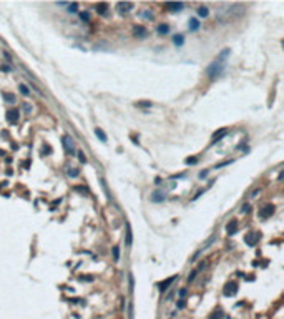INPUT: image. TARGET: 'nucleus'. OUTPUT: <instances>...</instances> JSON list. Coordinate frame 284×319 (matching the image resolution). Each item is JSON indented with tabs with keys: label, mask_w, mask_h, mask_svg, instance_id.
I'll list each match as a JSON object with an SVG mask.
<instances>
[{
	"label": "nucleus",
	"mask_w": 284,
	"mask_h": 319,
	"mask_svg": "<svg viewBox=\"0 0 284 319\" xmlns=\"http://www.w3.org/2000/svg\"><path fill=\"white\" fill-rule=\"evenodd\" d=\"M189 29H191V30H198V29H199V23H198V20H196V19L189 20Z\"/></svg>",
	"instance_id": "obj_23"
},
{
	"label": "nucleus",
	"mask_w": 284,
	"mask_h": 319,
	"mask_svg": "<svg viewBox=\"0 0 284 319\" xmlns=\"http://www.w3.org/2000/svg\"><path fill=\"white\" fill-rule=\"evenodd\" d=\"M95 9H97V12L100 13V15H105V13H107V10H108V5H107V3H97V7H95Z\"/></svg>",
	"instance_id": "obj_12"
},
{
	"label": "nucleus",
	"mask_w": 284,
	"mask_h": 319,
	"mask_svg": "<svg viewBox=\"0 0 284 319\" xmlns=\"http://www.w3.org/2000/svg\"><path fill=\"white\" fill-rule=\"evenodd\" d=\"M198 15H199V17H208V15H209L208 7H199V9H198Z\"/></svg>",
	"instance_id": "obj_18"
},
{
	"label": "nucleus",
	"mask_w": 284,
	"mask_h": 319,
	"mask_svg": "<svg viewBox=\"0 0 284 319\" xmlns=\"http://www.w3.org/2000/svg\"><path fill=\"white\" fill-rule=\"evenodd\" d=\"M283 48H284V40H283Z\"/></svg>",
	"instance_id": "obj_36"
},
{
	"label": "nucleus",
	"mask_w": 284,
	"mask_h": 319,
	"mask_svg": "<svg viewBox=\"0 0 284 319\" xmlns=\"http://www.w3.org/2000/svg\"><path fill=\"white\" fill-rule=\"evenodd\" d=\"M19 90H20V93L25 95V97H28V95H30V88L27 87V85H23V83H20V85H19Z\"/></svg>",
	"instance_id": "obj_16"
},
{
	"label": "nucleus",
	"mask_w": 284,
	"mask_h": 319,
	"mask_svg": "<svg viewBox=\"0 0 284 319\" xmlns=\"http://www.w3.org/2000/svg\"><path fill=\"white\" fill-rule=\"evenodd\" d=\"M2 97H3V100H5L7 103H15V97H13V95H10V93H3Z\"/></svg>",
	"instance_id": "obj_21"
},
{
	"label": "nucleus",
	"mask_w": 284,
	"mask_h": 319,
	"mask_svg": "<svg viewBox=\"0 0 284 319\" xmlns=\"http://www.w3.org/2000/svg\"><path fill=\"white\" fill-rule=\"evenodd\" d=\"M256 236H258V234H254V233H249V234H248V236H246V243H248V244H251V246H253V244H254V243H256V241H254V239H253V238H256Z\"/></svg>",
	"instance_id": "obj_22"
},
{
	"label": "nucleus",
	"mask_w": 284,
	"mask_h": 319,
	"mask_svg": "<svg viewBox=\"0 0 284 319\" xmlns=\"http://www.w3.org/2000/svg\"><path fill=\"white\" fill-rule=\"evenodd\" d=\"M244 211H246V213L251 211V206H249V204H244V206H243V213H244Z\"/></svg>",
	"instance_id": "obj_33"
},
{
	"label": "nucleus",
	"mask_w": 284,
	"mask_h": 319,
	"mask_svg": "<svg viewBox=\"0 0 284 319\" xmlns=\"http://www.w3.org/2000/svg\"><path fill=\"white\" fill-rule=\"evenodd\" d=\"M186 292H188V291L183 288V289L179 291V298H181V299H185V298H186Z\"/></svg>",
	"instance_id": "obj_30"
},
{
	"label": "nucleus",
	"mask_w": 284,
	"mask_h": 319,
	"mask_svg": "<svg viewBox=\"0 0 284 319\" xmlns=\"http://www.w3.org/2000/svg\"><path fill=\"white\" fill-rule=\"evenodd\" d=\"M226 229H228V233H229V234H234L236 229H238V228H236V221L228 223V228H226Z\"/></svg>",
	"instance_id": "obj_17"
},
{
	"label": "nucleus",
	"mask_w": 284,
	"mask_h": 319,
	"mask_svg": "<svg viewBox=\"0 0 284 319\" xmlns=\"http://www.w3.org/2000/svg\"><path fill=\"white\" fill-rule=\"evenodd\" d=\"M226 131H228L226 128H223V130H219V131H216V135L213 136V143H214L216 140H221L223 136H226Z\"/></svg>",
	"instance_id": "obj_15"
},
{
	"label": "nucleus",
	"mask_w": 284,
	"mask_h": 319,
	"mask_svg": "<svg viewBox=\"0 0 284 319\" xmlns=\"http://www.w3.org/2000/svg\"><path fill=\"white\" fill-rule=\"evenodd\" d=\"M78 156H80V161H81V163H87V158H85V155H83L81 151L78 153Z\"/></svg>",
	"instance_id": "obj_32"
},
{
	"label": "nucleus",
	"mask_w": 284,
	"mask_h": 319,
	"mask_svg": "<svg viewBox=\"0 0 284 319\" xmlns=\"http://www.w3.org/2000/svg\"><path fill=\"white\" fill-rule=\"evenodd\" d=\"M196 161H198V160H196L195 156H193V158H188V160H186V164H195Z\"/></svg>",
	"instance_id": "obj_31"
},
{
	"label": "nucleus",
	"mask_w": 284,
	"mask_h": 319,
	"mask_svg": "<svg viewBox=\"0 0 284 319\" xmlns=\"http://www.w3.org/2000/svg\"><path fill=\"white\" fill-rule=\"evenodd\" d=\"M62 7H67V9L70 10V13H75L77 10H78V5L77 3H60Z\"/></svg>",
	"instance_id": "obj_13"
},
{
	"label": "nucleus",
	"mask_w": 284,
	"mask_h": 319,
	"mask_svg": "<svg viewBox=\"0 0 284 319\" xmlns=\"http://www.w3.org/2000/svg\"><path fill=\"white\" fill-rule=\"evenodd\" d=\"M223 70H224L223 63H219V62H214V63H211L209 67L206 68V75H208L209 78H216L218 75H221V73H223Z\"/></svg>",
	"instance_id": "obj_1"
},
{
	"label": "nucleus",
	"mask_w": 284,
	"mask_h": 319,
	"mask_svg": "<svg viewBox=\"0 0 284 319\" xmlns=\"http://www.w3.org/2000/svg\"><path fill=\"white\" fill-rule=\"evenodd\" d=\"M68 174L71 176V178H75V176L78 174V170H77V168H70V170H68Z\"/></svg>",
	"instance_id": "obj_27"
},
{
	"label": "nucleus",
	"mask_w": 284,
	"mask_h": 319,
	"mask_svg": "<svg viewBox=\"0 0 284 319\" xmlns=\"http://www.w3.org/2000/svg\"><path fill=\"white\" fill-rule=\"evenodd\" d=\"M131 243H133V234H131V228H130V224H126V244H128V246H131Z\"/></svg>",
	"instance_id": "obj_14"
},
{
	"label": "nucleus",
	"mask_w": 284,
	"mask_h": 319,
	"mask_svg": "<svg viewBox=\"0 0 284 319\" xmlns=\"http://www.w3.org/2000/svg\"><path fill=\"white\" fill-rule=\"evenodd\" d=\"M198 273H199V269H195L193 273H191V274H189V276H188V281H193V279H195V276L198 274Z\"/></svg>",
	"instance_id": "obj_29"
},
{
	"label": "nucleus",
	"mask_w": 284,
	"mask_h": 319,
	"mask_svg": "<svg viewBox=\"0 0 284 319\" xmlns=\"http://www.w3.org/2000/svg\"><path fill=\"white\" fill-rule=\"evenodd\" d=\"M165 198H166V194L161 193V191H153L151 193V201H155V203H161Z\"/></svg>",
	"instance_id": "obj_7"
},
{
	"label": "nucleus",
	"mask_w": 284,
	"mask_h": 319,
	"mask_svg": "<svg viewBox=\"0 0 284 319\" xmlns=\"http://www.w3.org/2000/svg\"><path fill=\"white\" fill-rule=\"evenodd\" d=\"M133 35L135 37H146V29L145 27H135L133 29Z\"/></svg>",
	"instance_id": "obj_10"
},
{
	"label": "nucleus",
	"mask_w": 284,
	"mask_h": 319,
	"mask_svg": "<svg viewBox=\"0 0 284 319\" xmlns=\"http://www.w3.org/2000/svg\"><path fill=\"white\" fill-rule=\"evenodd\" d=\"M95 135H97V138L101 141V143H105V141H107V135L103 133V130H101V128H95Z\"/></svg>",
	"instance_id": "obj_11"
},
{
	"label": "nucleus",
	"mask_w": 284,
	"mask_h": 319,
	"mask_svg": "<svg viewBox=\"0 0 284 319\" xmlns=\"http://www.w3.org/2000/svg\"><path fill=\"white\" fill-rule=\"evenodd\" d=\"M183 306H185V299H179V302H178V308H179V309H181V308H183Z\"/></svg>",
	"instance_id": "obj_34"
},
{
	"label": "nucleus",
	"mask_w": 284,
	"mask_h": 319,
	"mask_svg": "<svg viewBox=\"0 0 284 319\" xmlns=\"http://www.w3.org/2000/svg\"><path fill=\"white\" fill-rule=\"evenodd\" d=\"M19 120H20L19 108H10L9 111H7V121H9V123H17Z\"/></svg>",
	"instance_id": "obj_3"
},
{
	"label": "nucleus",
	"mask_w": 284,
	"mask_h": 319,
	"mask_svg": "<svg viewBox=\"0 0 284 319\" xmlns=\"http://www.w3.org/2000/svg\"><path fill=\"white\" fill-rule=\"evenodd\" d=\"M175 43L176 45H183V35H176L175 37Z\"/></svg>",
	"instance_id": "obj_28"
},
{
	"label": "nucleus",
	"mask_w": 284,
	"mask_h": 319,
	"mask_svg": "<svg viewBox=\"0 0 284 319\" xmlns=\"http://www.w3.org/2000/svg\"><path fill=\"white\" fill-rule=\"evenodd\" d=\"M136 106H141V108H150V106H151V101H136Z\"/></svg>",
	"instance_id": "obj_24"
},
{
	"label": "nucleus",
	"mask_w": 284,
	"mask_h": 319,
	"mask_svg": "<svg viewBox=\"0 0 284 319\" xmlns=\"http://www.w3.org/2000/svg\"><path fill=\"white\" fill-rule=\"evenodd\" d=\"M113 258H115V261L120 258V248H118V246H115V248H113Z\"/></svg>",
	"instance_id": "obj_26"
},
{
	"label": "nucleus",
	"mask_w": 284,
	"mask_h": 319,
	"mask_svg": "<svg viewBox=\"0 0 284 319\" xmlns=\"http://www.w3.org/2000/svg\"><path fill=\"white\" fill-rule=\"evenodd\" d=\"M273 211H274V206H273V204H266V206H263V208H261L259 216H261L263 220H266V218H269V216L273 214Z\"/></svg>",
	"instance_id": "obj_4"
},
{
	"label": "nucleus",
	"mask_w": 284,
	"mask_h": 319,
	"mask_svg": "<svg viewBox=\"0 0 284 319\" xmlns=\"http://www.w3.org/2000/svg\"><path fill=\"white\" fill-rule=\"evenodd\" d=\"M236 289H238V284L236 283H228V286H226V294L228 296H231V294H236Z\"/></svg>",
	"instance_id": "obj_9"
},
{
	"label": "nucleus",
	"mask_w": 284,
	"mask_h": 319,
	"mask_svg": "<svg viewBox=\"0 0 284 319\" xmlns=\"http://www.w3.org/2000/svg\"><path fill=\"white\" fill-rule=\"evenodd\" d=\"M165 7H166L168 10H171V12H179V10H183L185 3H166Z\"/></svg>",
	"instance_id": "obj_8"
},
{
	"label": "nucleus",
	"mask_w": 284,
	"mask_h": 319,
	"mask_svg": "<svg viewBox=\"0 0 284 319\" xmlns=\"http://www.w3.org/2000/svg\"><path fill=\"white\" fill-rule=\"evenodd\" d=\"M131 9H133V3H126V2H120V3H117V10L120 12V13H128Z\"/></svg>",
	"instance_id": "obj_5"
},
{
	"label": "nucleus",
	"mask_w": 284,
	"mask_h": 319,
	"mask_svg": "<svg viewBox=\"0 0 284 319\" xmlns=\"http://www.w3.org/2000/svg\"><path fill=\"white\" fill-rule=\"evenodd\" d=\"M279 180H284V171H283V174H279Z\"/></svg>",
	"instance_id": "obj_35"
},
{
	"label": "nucleus",
	"mask_w": 284,
	"mask_h": 319,
	"mask_svg": "<svg viewBox=\"0 0 284 319\" xmlns=\"http://www.w3.org/2000/svg\"><path fill=\"white\" fill-rule=\"evenodd\" d=\"M228 53H229V50H228V48H226V50H223V52H221V55H219V57L216 58V62H219V63H223V62H224V60H226V57H228Z\"/></svg>",
	"instance_id": "obj_19"
},
{
	"label": "nucleus",
	"mask_w": 284,
	"mask_h": 319,
	"mask_svg": "<svg viewBox=\"0 0 284 319\" xmlns=\"http://www.w3.org/2000/svg\"><path fill=\"white\" fill-rule=\"evenodd\" d=\"M156 32H158V33H161V35H165V33L169 32V27H168V25H158Z\"/></svg>",
	"instance_id": "obj_20"
},
{
	"label": "nucleus",
	"mask_w": 284,
	"mask_h": 319,
	"mask_svg": "<svg viewBox=\"0 0 284 319\" xmlns=\"http://www.w3.org/2000/svg\"><path fill=\"white\" fill-rule=\"evenodd\" d=\"M80 19L83 20V22H88V20H90V15H88V12H81V13H80Z\"/></svg>",
	"instance_id": "obj_25"
},
{
	"label": "nucleus",
	"mask_w": 284,
	"mask_h": 319,
	"mask_svg": "<svg viewBox=\"0 0 284 319\" xmlns=\"http://www.w3.org/2000/svg\"><path fill=\"white\" fill-rule=\"evenodd\" d=\"M62 143H63V150L67 151V155H75V141L71 140L70 135H63L62 136Z\"/></svg>",
	"instance_id": "obj_2"
},
{
	"label": "nucleus",
	"mask_w": 284,
	"mask_h": 319,
	"mask_svg": "<svg viewBox=\"0 0 284 319\" xmlns=\"http://www.w3.org/2000/svg\"><path fill=\"white\" fill-rule=\"evenodd\" d=\"M175 279H176V276H171L169 279L163 281V283H160V284H158V288H160V291H161V292H165V291H166L168 288H169V286H171V284L175 283Z\"/></svg>",
	"instance_id": "obj_6"
}]
</instances>
